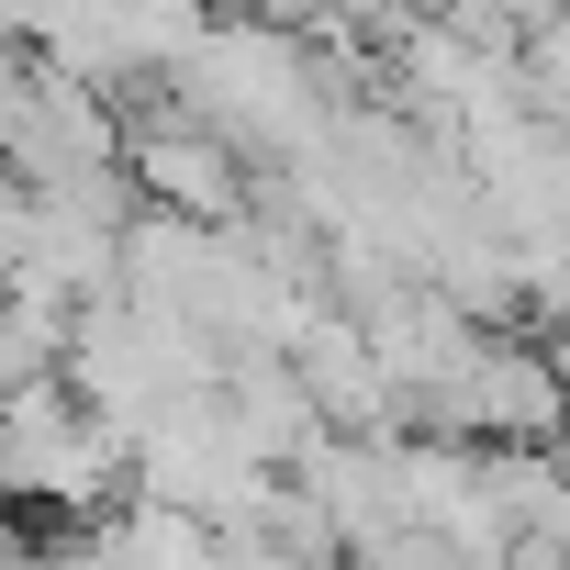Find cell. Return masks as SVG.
Returning <instances> with one entry per match:
<instances>
[{"label": "cell", "mask_w": 570, "mask_h": 570, "mask_svg": "<svg viewBox=\"0 0 570 570\" xmlns=\"http://www.w3.org/2000/svg\"><path fill=\"white\" fill-rule=\"evenodd\" d=\"M168 101L190 124H213L246 168H279L292 146L325 135V79H314V46L303 35H268V23H202L179 57H168Z\"/></svg>", "instance_id": "6da1fadb"}, {"label": "cell", "mask_w": 570, "mask_h": 570, "mask_svg": "<svg viewBox=\"0 0 570 570\" xmlns=\"http://www.w3.org/2000/svg\"><path fill=\"white\" fill-rule=\"evenodd\" d=\"M414 436H459V448H548V436H570V392H559V370H548L537 336H481V347L448 370V392L414 414Z\"/></svg>", "instance_id": "7a4b0ae2"}, {"label": "cell", "mask_w": 570, "mask_h": 570, "mask_svg": "<svg viewBox=\"0 0 570 570\" xmlns=\"http://www.w3.org/2000/svg\"><path fill=\"white\" fill-rule=\"evenodd\" d=\"M124 179H135L146 213H179V224H246L257 213V168L213 124H190L179 101H157V112L124 124Z\"/></svg>", "instance_id": "3957f363"}, {"label": "cell", "mask_w": 570, "mask_h": 570, "mask_svg": "<svg viewBox=\"0 0 570 570\" xmlns=\"http://www.w3.org/2000/svg\"><path fill=\"white\" fill-rule=\"evenodd\" d=\"M525 12H537V0H414V23H436V35H459V46H481V57H503Z\"/></svg>", "instance_id": "277c9868"}, {"label": "cell", "mask_w": 570, "mask_h": 570, "mask_svg": "<svg viewBox=\"0 0 570 570\" xmlns=\"http://www.w3.org/2000/svg\"><path fill=\"white\" fill-rule=\"evenodd\" d=\"M23 224H35V202H23L12 168H0V279H12V257H23Z\"/></svg>", "instance_id": "5b68a950"}, {"label": "cell", "mask_w": 570, "mask_h": 570, "mask_svg": "<svg viewBox=\"0 0 570 570\" xmlns=\"http://www.w3.org/2000/svg\"><path fill=\"white\" fill-rule=\"evenodd\" d=\"M179 12H202V23H224V12H235V0H179Z\"/></svg>", "instance_id": "8992f818"}, {"label": "cell", "mask_w": 570, "mask_h": 570, "mask_svg": "<svg viewBox=\"0 0 570 570\" xmlns=\"http://www.w3.org/2000/svg\"><path fill=\"white\" fill-rule=\"evenodd\" d=\"M537 12H548V0H537Z\"/></svg>", "instance_id": "52a82bcc"}]
</instances>
